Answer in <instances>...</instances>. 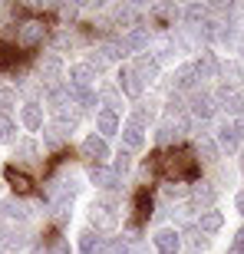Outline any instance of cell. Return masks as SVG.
<instances>
[{
	"label": "cell",
	"mask_w": 244,
	"mask_h": 254,
	"mask_svg": "<svg viewBox=\"0 0 244 254\" xmlns=\"http://www.w3.org/2000/svg\"><path fill=\"white\" fill-rule=\"evenodd\" d=\"M241 142H244V129L241 123H221L218 126V149L221 152H238L241 149Z\"/></svg>",
	"instance_id": "obj_1"
},
{
	"label": "cell",
	"mask_w": 244,
	"mask_h": 254,
	"mask_svg": "<svg viewBox=\"0 0 244 254\" xmlns=\"http://www.w3.org/2000/svg\"><path fill=\"white\" fill-rule=\"evenodd\" d=\"M93 225H96V231L99 228H116L119 225V215H116V205L109 201V198H103V201H93Z\"/></svg>",
	"instance_id": "obj_2"
},
{
	"label": "cell",
	"mask_w": 244,
	"mask_h": 254,
	"mask_svg": "<svg viewBox=\"0 0 244 254\" xmlns=\"http://www.w3.org/2000/svg\"><path fill=\"white\" fill-rule=\"evenodd\" d=\"M79 152H83V159H89V162H106L109 159V145H106V139L96 135V132H89V135L83 139Z\"/></svg>",
	"instance_id": "obj_3"
},
{
	"label": "cell",
	"mask_w": 244,
	"mask_h": 254,
	"mask_svg": "<svg viewBox=\"0 0 244 254\" xmlns=\"http://www.w3.org/2000/svg\"><path fill=\"white\" fill-rule=\"evenodd\" d=\"M116 132H122L119 113H116V109H99V113H96V135L109 139V135H116Z\"/></svg>",
	"instance_id": "obj_4"
},
{
	"label": "cell",
	"mask_w": 244,
	"mask_h": 254,
	"mask_svg": "<svg viewBox=\"0 0 244 254\" xmlns=\"http://www.w3.org/2000/svg\"><path fill=\"white\" fill-rule=\"evenodd\" d=\"M20 123H23V129L27 132H37V129H43V106L40 103H23L20 106Z\"/></svg>",
	"instance_id": "obj_5"
},
{
	"label": "cell",
	"mask_w": 244,
	"mask_h": 254,
	"mask_svg": "<svg viewBox=\"0 0 244 254\" xmlns=\"http://www.w3.org/2000/svg\"><path fill=\"white\" fill-rule=\"evenodd\" d=\"M40 43H43V23H23V27H17V47L33 50Z\"/></svg>",
	"instance_id": "obj_6"
},
{
	"label": "cell",
	"mask_w": 244,
	"mask_h": 254,
	"mask_svg": "<svg viewBox=\"0 0 244 254\" xmlns=\"http://www.w3.org/2000/svg\"><path fill=\"white\" fill-rule=\"evenodd\" d=\"M218 109V99L211 93H191V116L195 119H211Z\"/></svg>",
	"instance_id": "obj_7"
},
{
	"label": "cell",
	"mask_w": 244,
	"mask_h": 254,
	"mask_svg": "<svg viewBox=\"0 0 244 254\" xmlns=\"http://www.w3.org/2000/svg\"><path fill=\"white\" fill-rule=\"evenodd\" d=\"M142 132H145V129H142L139 123H132V119L122 126L119 135H122V145H125V152H139L142 145H145V135H142Z\"/></svg>",
	"instance_id": "obj_8"
},
{
	"label": "cell",
	"mask_w": 244,
	"mask_h": 254,
	"mask_svg": "<svg viewBox=\"0 0 244 254\" xmlns=\"http://www.w3.org/2000/svg\"><path fill=\"white\" fill-rule=\"evenodd\" d=\"M215 198H218V189H211L208 182H198L195 189H191V205L201 208V211H211L215 208Z\"/></svg>",
	"instance_id": "obj_9"
},
{
	"label": "cell",
	"mask_w": 244,
	"mask_h": 254,
	"mask_svg": "<svg viewBox=\"0 0 244 254\" xmlns=\"http://www.w3.org/2000/svg\"><path fill=\"white\" fill-rule=\"evenodd\" d=\"M179 248H182V235L175 228H162L155 235V251L159 254H179Z\"/></svg>",
	"instance_id": "obj_10"
},
{
	"label": "cell",
	"mask_w": 244,
	"mask_h": 254,
	"mask_svg": "<svg viewBox=\"0 0 244 254\" xmlns=\"http://www.w3.org/2000/svg\"><path fill=\"white\" fill-rule=\"evenodd\" d=\"M225 228V215L218 211V208H211V211H201L198 215V235H218Z\"/></svg>",
	"instance_id": "obj_11"
},
{
	"label": "cell",
	"mask_w": 244,
	"mask_h": 254,
	"mask_svg": "<svg viewBox=\"0 0 244 254\" xmlns=\"http://www.w3.org/2000/svg\"><path fill=\"white\" fill-rule=\"evenodd\" d=\"M119 43H122V53H139V50L149 47V30H145V27H135V30H129Z\"/></svg>",
	"instance_id": "obj_12"
},
{
	"label": "cell",
	"mask_w": 244,
	"mask_h": 254,
	"mask_svg": "<svg viewBox=\"0 0 244 254\" xmlns=\"http://www.w3.org/2000/svg\"><path fill=\"white\" fill-rule=\"evenodd\" d=\"M93 79H96V69L89 63H76L69 66V83L66 86H83V89H93Z\"/></svg>",
	"instance_id": "obj_13"
},
{
	"label": "cell",
	"mask_w": 244,
	"mask_h": 254,
	"mask_svg": "<svg viewBox=\"0 0 244 254\" xmlns=\"http://www.w3.org/2000/svg\"><path fill=\"white\" fill-rule=\"evenodd\" d=\"M119 86L125 89L129 96H142V89H145V83H142V76L132 69V66H122L119 69Z\"/></svg>",
	"instance_id": "obj_14"
},
{
	"label": "cell",
	"mask_w": 244,
	"mask_h": 254,
	"mask_svg": "<svg viewBox=\"0 0 244 254\" xmlns=\"http://www.w3.org/2000/svg\"><path fill=\"white\" fill-rule=\"evenodd\" d=\"M198 79H201V76H198L195 63H185V66H179V69H175V89H191Z\"/></svg>",
	"instance_id": "obj_15"
},
{
	"label": "cell",
	"mask_w": 244,
	"mask_h": 254,
	"mask_svg": "<svg viewBox=\"0 0 244 254\" xmlns=\"http://www.w3.org/2000/svg\"><path fill=\"white\" fill-rule=\"evenodd\" d=\"M89 179H93L103 191H116V189H119V175L109 172V169H93V172H89Z\"/></svg>",
	"instance_id": "obj_16"
},
{
	"label": "cell",
	"mask_w": 244,
	"mask_h": 254,
	"mask_svg": "<svg viewBox=\"0 0 244 254\" xmlns=\"http://www.w3.org/2000/svg\"><path fill=\"white\" fill-rule=\"evenodd\" d=\"M132 69L142 76V83H149L152 76H159V60H155V57H139Z\"/></svg>",
	"instance_id": "obj_17"
},
{
	"label": "cell",
	"mask_w": 244,
	"mask_h": 254,
	"mask_svg": "<svg viewBox=\"0 0 244 254\" xmlns=\"http://www.w3.org/2000/svg\"><path fill=\"white\" fill-rule=\"evenodd\" d=\"M79 251H83V254H96V251H103L99 231H83V235H79Z\"/></svg>",
	"instance_id": "obj_18"
},
{
	"label": "cell",
	"mask_w": 244,
	"mask_h": 254,
	"mask_svg": "<svg viewBox=\"0 0 244 254\" xmlns=\"http://www.w3.org/2000/svg\"><path fill=\"white\" fill-rule=\"evenodd\" d=\"M17 139V123L10 113H0V142H13Z\"/></svg>",
	"instance_id": "obj_19"
},
{
	"label": "cell",
	"mask_w": 244,
	"mask_h": 254,
	"mask_svg": "<svg viewBox=\"0 0 244 254\" xmlns=\"http://www.w3.org/2000/svg\"><path fill=\"white\" fill-rule=\"evenodd\" d=\"M185 23H191V27H201V23H208V7H201V3H191V7H185Z\"/></svg>",
	"instance_id": "obj_20"
},
{
	"label": "cell",
	"mask_w": 244,
	"mask_h": 254,
	"mask_svg": "<svg viewBox=\"0 0 244 254\" xmlns=\"http://www.w3.org/2000/svg\"><path fill=\"white\" fill-rule=\"evenodd\" d=\"M40 73L50 76V79H60V73H63V63H60L57 57H47L43 63H40Z\"/></svg>",
	"instance_id": "obj_21"
},
{
	"label": "cell",
	"mask_w": 244,
	"mask_h": 254,
	"mask_svg": "<svg viewBox=\"0 0 244 254\" xmlns=\"http://www.w3.org/2000/svg\"><path fill=\"white\" fill-rule=\"evenodd\" d=\"M129 169H132V152L122 149L119 155H116V162H113V172H116V175H125Z\"/></svg>",
	"instance_id": "obj_22"
},
{
	"label": "cell",
	"mask_w": 244,
	"mask_h": 254,
	"mask_svg": "<svg viewBox=\"0 0 244 254\" xmlns=\"http://www.w3.org/2000/svg\"><path fill=\"white\" fill-rule=\"evenodd\" d=\"M13 60H17V47H10L7 40H0V69H3V66H10Z\"/></svg>",
	"instance_id": "obj_23"
},
{
	"label": "cell",
	"mask_w": 244,
	"mask_h": 254,
	"mask_svg": "<svg viewBox=\"0 0 244 254\" xmlns=\"http://www.w3.org/2000/svg\"><path fill=\"white\" fill-rule=\"evenodd\" d=\"M17 155H20V162H33V155H37V142H20Z\"/></svg>",
	"instance_id": "obj_24"
},
{
	"label": "cell",
	"mask_w": 244,
	"mask_h": 254,
	"mask_svg": "<svg viewBox=\"0 0 244 254\" xmlns=\"http://www.w3.org/2000/svg\"><path fill=\"white\" fill-rule=\"evenodd\" d=\"M47 254H73V248H69V241H66V238H57V241L50 245Z\"/></svg>",
	"instance_id": "obj_25"
},
{
	"label": "cell",
	"mask_w": 244,
	"mask_h": 254,
	"mask_svg": "<svg viewBox=\"0 0 244 254\" xmlns=\"http://www.w3.org/2000/svg\"><path fill=\"white\" fill-rule=\"evenodd\" d=\"M13 99H17V93H13V89H0V109H3V113L13 106Z\"/></svg>",
	"instance_id": "obj_26"
},
{
	"label": "cell",
	"mask_w": 244,
	"mask_h": 254,
	"mask_svg": "<svg viewBox=\"0 0 244 254\" xmlns=\"http://www.w3.org/2000/svg\"><path fill=\"white\" fill-rule=\"evenodd\" d=\"M231 254H244V225L238 228V235H235V241H231Z\"/></svg>",
	"instance_id": "obj_27"
},
{
	"label": "cell",
	"mask_w": 244,
	"mask_h": 254,
	"mask_svg": "<svg viewBox=\"0 0 244 254\" xmlns=\"http://www.w3.org/2000/svg\"><path fill=\"white\" fill-rule=\"evenodd\" d=\"M235 208L244 215V191H238V195H235Z\"/></svg>",
	"instance_id": "obj_28"
},
{
	"label": "cell",
	"mask_w": 244,
	"mask_h": 254,
	"mask_svg": "<svg viewBox=\"0 0 244 254\" xmlns=\"http://www.w3.org/2000/svg\"><path fill=\"white\" fill-rule=\"evenodd\" d=\"M241 172H244V152H241Z\"/></svg>",
	"instance_id": "obj_29"
}]
</instances>
